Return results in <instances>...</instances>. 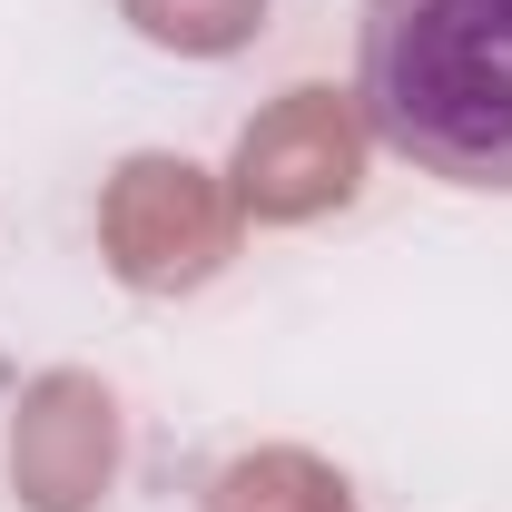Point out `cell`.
<instances>
[{
    "label": "cell",
    "instance_id": "6da1fadb",
    "mask_svg": "<svg viewBox=\"0 0 512 512\" xmlns=\"http://www.w3.org/2000/svg\"><path fill=\"white\" fill-rule=\"evenodd\" d=\"M355 99L384 158L512 197V0H365Z\"/></svg>",
    "mask_w": 512,
    "mask_h": 512
}]
</instances>
